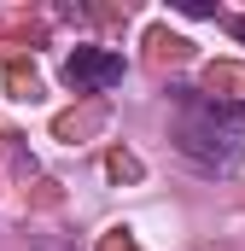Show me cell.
<instances>
[{
	"instance_id": "1",
	"label": "cell",
	"mask_w": 245,
	"mask_h": 251,
	"mask_svg": "<svg viewBox=\"0 0 245 251\" xmlns=\"http://www.w3.org/2000/svg\"><path fill=\"white\" fill-rule=\"evenodd\" d=\"M175 152L204 176H234L245 158V111L187 88L175 105Z\"/></svg>"
},
{
	"instance_id": "2",
	"label": "cell",
	"mask_w": 245,
	"mask_h": 251,
	"mask_svg": "<svg viewBox=\"0 0 245 251\" xmlns=\"http://www.w3.org/2000/svg\"><path fill=\"white\" fill-rule=\"evenodd\" d=\"M59 76H64V88H76V94H99V88H117L122 82V59L111 47H76Z\"/></svg>"
},
{
	"instance_id": "3",
	"label": "cell",
	"mask_w": 245,
	"mask_h": 251,
	"mask_svg": "<svg viewBox=\"0 0 245 251\" xmlns=\"http://www.w3.org/2000/svg\"><path fill=\"white\" fill-rule=\"evenodd\" d=\"M228 29H234V35H240V41H245V18H228Z\"/></svg>"
}]
</instances>
